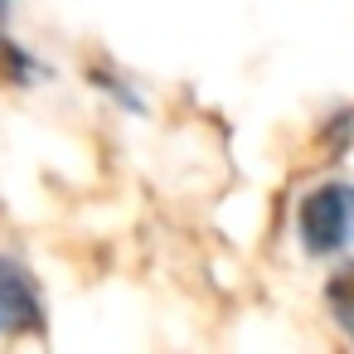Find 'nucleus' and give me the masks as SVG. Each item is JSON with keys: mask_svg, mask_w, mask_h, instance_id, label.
<instances>
[{"mask_svg": "<svg viewBox=\"0 0 354 354\" xmlns=\"http://www.w3.org/2000/svg\"><path fill=\"white\" fill-rule=\"evenodd\" d=\"M39 68H35V59L15 44V39H0V83H15V88H25L30 78H35Z\"/></svg>", "mask_w": 354, "mask_h": 354, "instance_id": "4", "label": "nucleus"}, {"mask_svg": "<svg viewBox=\"0 0 354 354\" xmlns=\"http://www.w3.org/2000/svg\"><path fill=\"white\" fill-rule=\"evenodd\" d=\"M325 306H330L335 325L354 339V262H349V267H339V272L325 281Z\"/></svg>", "mask_w": 354, "mask_h": 354, "instance_id": "3", "label": "nucleus"}, {"mask_svg": "<svg viewBox=\"0 0 354 354\" xmlns=\"http://www.w3.org/2000/svg\"><path fill=\"white\" fill-rule=\"evenodd\" d=\"M296 228H301V243L306 252H339L349 238H354V189L349 185H320L301 199V214H296Z\"/></svg>", "mask_w": 354, "mask_h": 354, "instance_id": "1", "label": "nucleus"}, {"mask_svg": "<svg viewBox=\"0 0 354 354\" xmlns=\"http://www.w3.org/2000/svg\"><path fill=\"white\" fill-rule=\"evenodd\" d=\"M39 325H44V315H39V291H35L30 272L10 257H0V335H25Z\"/></svg>", "mask_w": 354, "mask_h": 354, "instance_id": "2", "label": "nucleus"}, {"mask_svg": "<svg viewBox=\"0 0 354 354\" xmlns=\"http://www.w3.org/2000/svg\"><path fill=\"white\" fill-rule=\"evenodd\" d=\"M0 15H6V0H0Z\"/></svg>", "mask_w": 354, "mask_h": 354, "instance_id": "5", "label": "nucleus"}]
</instances>
